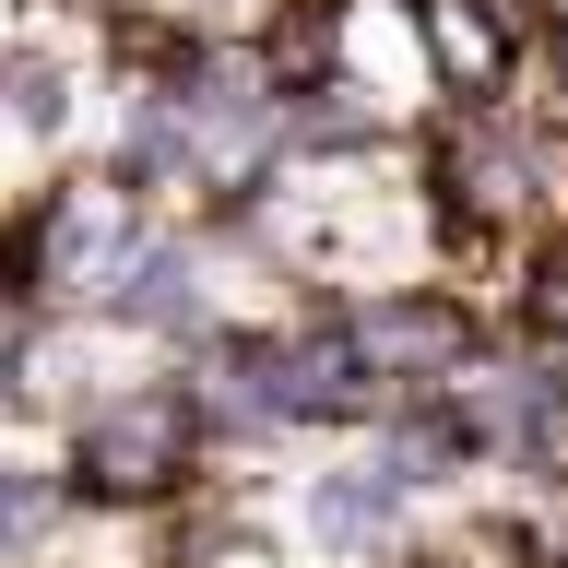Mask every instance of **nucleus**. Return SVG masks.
Listing matches in <instances>:
<instances>
[{"instance_id": "1", "label": "nucleus", "mask_w": 568, "mask_h": 568, "mask_svg": "<svg viewBox=\"0 0 568 568\" xmlns=\"http://www.w3.org/2000/svg\"><path fill=\"white\" fill-rule=\"evenodd\" d=\"M202 403H190V379H119L95 390L83 415H71V497H106V509H142V497H166L190 462H202Z\"/></svg>"}, {"instance_id": "2", "label": "nucleus", "mask_w": 568, "mask_h": 568, "mask_svg": "<svg viewBox=\"0 0 568 568\" xmlns=\"http://www.w3.org/2000/svg\"><path fill=\"white\" fill-rule=\"evenodd\" d=\"M332 332H344L367 403L450 390L474 367V308H462L450 284H355V296H332Z\"/></svg>"}, {"instance_id": "3", "label": "nucleus", "mask_w": 568, "mask_h": 568, "mask_svg": "<svg viewBox=\"0 0 568 568\" xmlns=\"http://www.w3.org/2000/svg\"><path fill=\"white\" fill-rule=\"evenodd\" d=\"M95 320L106 332H142V344H213V332H225L213 273H202V248L178 237V225H142V237L119 248V273L95 284Z\"/></svg>"}, {"instance_id": "4", "label": "nucleus", "mask_w": 568, "mask_h": 568, "mask_svg": "<svg viewBox=\"0 0 568 568\" xmlns=\"http://www.w3.org/2000/svg\"><path fill=\"white\" fill-rule=\"evenodd\" d=\"M403 521H415V486L390 474L379 450H344V462H320L308 474V497H296V532H308L332 568H355V557H390L403 545Z\"/></svg>"}, {"instance_id": "5", "label": "nucleus", "mask_w": 568, "mask_h": 568, "mask_svg": "<svg viewBox=\"0 0 568 568\" xmlns=\"http://www.w3.org/2000/svg\"><path fill=\"white\" fill-rule=\"evenodd\" d=\"M71 509L83 497H71L60 462H0V557H48L71 532Z\"/></svg>"}, {"instance_id": "6", "label": "nucleus", "mask_w": 568, "mask_h": 568, "mask_svg": "<svg viewBox=\"0 0 568 568\" xmlns=\"http://www.w3.org/2000/svg\"><path fill=\"white\" fill-rule=\"evenodd\" d=\"M0 106H12V131H60L71 119V71L60 60H12L0 71Z\"/></svg>"}]
</instances>
